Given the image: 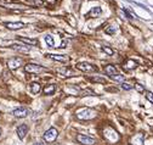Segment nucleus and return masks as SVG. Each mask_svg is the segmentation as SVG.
<instances>
[{"mask_svg": "<svg viewBox=\"0 0 153 145\" xmlns=\"http://www.w3.org/2000/svg\"><path fill=\"white\" fill-rule=\"evenodd\" d=\"M96 116H97V112L92 109H81V110H79V111H76V113H75L76 118L81 120V121L94 120Z\"/></svg>", "mask_w": 153, "mask_h": 145, "instance_id": "f257e3e1", "label": "nucleus"}, {"mask_svg": "<svg viewBox=\"0 0 153 145\" xmlns=\"http://www.w3.org/2000/svg\"><path fill=\"white\" fill-rule=\"evenodd\" d=\"M57 137H58V130H57L56 128L51 127V128H49L46 132L44 133L43 139H44V141H46V143H54L55 140L57 139Z\"/></svg>", "mask_w": 153, "mask_h": 145, "instance_id": "f03ea898", "label": "nucleus"}, {"mask_svg": "<svg viewBox=\"0 0 153 145\" xmlns=\"http://www.w3.org/2000/svg\"><path fill=\"white\" fill-rule=\"evenodd\" d=\"M105 138L108 140V141H111V143H115V141H118L119 140V134L117 133V130L114 129V128H112V127H107L106 129H105Z\"/></svg>", "mask_w": 153, "mask_h": 145, "instance_id": "7ed1b4c3", "label": "nucleus"}, {"mask_svg": "<svg viewBox=\"0 0 153 145\" xmlns=\"http://www.w3.org/2000/svg\"><path fill=\"white\" fill-rule=\"evenodd\" d=\"M76 70H79L81 72H97V66L89 64V62H79L75 65Z\"/></svg>", "mask_w": 153, "mask_h": 145, "instance_id": "20e7f679", "label": "nucleus"}, {"mask_svg": "<svg viewBox=\"0 0 153 145\" xmlns=\"http://www.w3.org/2000/svg\"><path fill=\"white\" fill-rule=\"evenodd\" d=\"M76 140L83 145H95L96 144V139L92 137H89L85 134H78L76 135Z\"/></svg>", "mask_w": 153, "mask_h": 145, "instance_id": "39448f33", "label": "nucleus"}, {"mask_svg": "<svg viewBox=\"0 0 153 145\" xmlns=\"http://www.w3.org/2000/svg\"><path fill=\"white\" fill-rule=\"evenodd\" d=\"M46 68L41 65H35V64H27L24 66V71L28 73H39L41 71H45Z\"/></svg>", "mask_w": 153, "mask_h": 145, "instance_id": "423d86ee", "label": "nucleus"}, {"mask_svg": "<svg viewBox=\"0 0 153 145\" xmlns=\"http://www.w3.org/2000/svg\"><path fill=\"white\" fill-rule=\"evenodd\" d=\"M22 65H23V59L21 57H11L8 60V66L10 70H17Z\"/></svg>", "mask_w": 153, "mask_h": 145, "instance_id": "0eeeda50", "label": "nucleus"}, {"mask_svg": "<svg viewBox=\"0 0 153 145\" xmlns=\"http://www.w3.org/2000/svg\"><path fill=\"white\" fill-rule=\"evenodd\" d=\"M12 115L15 116V117H17V118H23V117H27V116L29 115V110L27 109V107L21 106V107H18V109L13 110Z\"/></svg>", "mask_w": 153, "mask_h": 145, "instance_id": "6e6552de", "label": "nucleus"}, {"mask_svg": "<svg viewBox=\"0 0 153 145\" xmlns=\"http://www.w3.org/2000/svg\"><path fill=\"white\" fill-rule=\"evenodd\" d=\"M46 57L51 59L54 61H60V62H68L69 60L67 55H56V54H46Z\"/></svg>", "mask_w": 153, "mask_h": 145, "instance_id": "1a4fd4ad", "label": "nucleus"}, {"mask_svg": "<svg viewBox=\"0 0 153 145\" xmlns=\"http://www.w3.org/2000/svg\"><path fill=\"white\" fill-rule=\"evenodd\" d=\"M16 132H17V135L19 139H23L27 135V133H28V126H27V124H21V126L17 127Z\"/></svg>", "mask_w": 153, "mask_h": 145, "instance_id": "9d476101", "label": "nucleus"}, {"mask_svg": "<svg viewBox=\"0 0 153 145\" xmlns=\"http://www.w3.org/2000/svg\"><path fill=\"white\" fill-rule=\"evenodd\" d=\"M5 26H6V28L12 29V31H16V29L23 28V27H24V23H22V22H6Z\"/></svg>", "mask_w": 153, "mask_h": 145, "instance_id": "9b49d317", "label": "nucleus"}, {"mask_svg": "<svg viewBox=\"0 0 153 145\" xmlns=\"http://www.w3.org/2000/svg\"><path fill=\"white\" fill-rule=\"evenodd\" d=\"M10 48H11V49H13V50L21 51V53H28L31 50V48L28 45H22V44H11Z\"/></svg>", "mask_w": 153, "mask_h": 145, "instance_id": "f8f14e48", "label": "nucleus"}, {"mask_svg": "<svg viewBox=\"0 0 153 145\" xmlns=\"http://www.w3.org/2000/svg\"><path fill=\"white\" fill-rule=\"evenodd\" d=\"M58 73L62 74L63 77H73V76H75V72L73 70H71L69 67H62V68H60Z\"/></svg>", "mask_w": 153, "mask_h": 145, "instance_id": "ddd939ff", "label": "nucleus"}, {"mask_svg": "<svg viewBox=\"0 0 153 145\" xmlns=\"http://www.w3.org/2000/svg\"><path fill=\"white\" fill-rule=\"evenodd\" d=\"M131 145H143V134L142 133H138L135 137L131 138L130 140Z\"/></svg>", "mask_w": 153, "mask_h": 145, "instance_id": "4468645a", "label": "nucleus"}, {"mask_svg": "<svg viewBox=\"0 0 153 145\" xmlns=\"http://www.w3.org/2000/svg\"><path fill=\"white\" fill-rule=\"evenodd\" d=\"M101 13H102V9L100 6H96V8H92L86 13V16L88 17H99V16H101Z\"/></svg>", "mask_w": 153, "mask_h": 145, "instance_id": "2eb2a0df", "label": "nucleus"}, {"mask_svg": "<svg viewBox=\"0 0 153 145\" xmlns=\"http://www.w3.org/2000/svg\"><path fill=\"white\" fill-rule=\"evenodd\" d=\"M105 72L109 76V77H113V76H115V74L119 73V72H118V70H117V67L113 66V65H107V66L105 67Z\"/></svg>", "mask_w": 153, "mask_h": 145, "instance_id": "dca6fc26", "label": "nucleus"}, {"mask_svg": "<svg viewBox=\"0 0 153 145\" xmlns=\"http://www.w3.org/2000/svg\"><path fill=\"white\" fill-rule=\"evenodd\" d=\"M56 84H46L45 87H44V94L45 95H52V94H55V92H56Z\"/></svg>", "mask_w": 153, "mask_h": 145, "instance_id": "f3484780", "label": "nucleus"}, {"mask_svg": "<svg viewBox=\"0 0 153 145\" xmlns=\"http://www.w3.org/2000/svg\"><path fill=\"white\" fill-rule=\"evenodd\" d=\"M18 40L23 41L27 45H32V46H37L38 45V40L37 39H31V38H26V37H18Z\"/></svg>", "mask_w": 153, "mask_h": 145, "instance_id": "a211bd4d", "label": "nucleus"}, {"mask_svg": "<svg viewBox=\"0 0 153 145\" xmlns=\"http://www.w3.org/2000/svg\"><path fill=\"white\" fill-rule=\"evenodd\" d=\"M31 92H32V94H34V95H37V94H39V93L41 92V85H40L39 82H33V83H31Z\"/></svg>", "mask_w": 153, "mask_h": 145, "instance_id": "6ab92c4d", "label": "nucleus"}, {"mask_svg": "<svg viewBox=\"0 0 153 145\" xmlns=\"http://www.w3.org/2000/svg\"><path fill=\"white\" fill-rule=\"evenodd\" d=\"M26 1L28 3L29 5H32L33 8H41V6L45 5L44 0H26Z\"/></svg>", "mask_w": 153, "mask_h": 145, "instance_id": "aec40b11", "label": "nucleus"}, {"mask_svg": "<svg viewBox=\"0 0 153 145\" xmlns=\"http://www.w3.org/2000/svg\"><path fill=\"white\" fill-rule=\"evenodd\" d=\"M136 67H137V64L134 60H128L124 64V68H125V70H134V68H136Z\"/></svg>", "mask_w": 153, "mask_h": 145, "instance_id": "412c9836", "label": "nucleus"}, {"mask_svg": "<svg viewBox=\"0 0 153 145\" xmlns=\"http://www.w3.org/2000/svg\"><path fill=\"white\" fill-rule=\"evenodd\" d=\"M44 39H45V41H46V44H47L49 48H54L55 46V41H54V38L51 36H49V34H47V36H45Z\"/></svg>", "mask_w": 153, "mask_h": 145, "instance_id": "4be33fe9", "label": "nucleus"}, {"mask_svg": "<svg viewBox=\"0 0 153 145\" xmlns=\"http://www.w3.org/2000/svg\"><path fill=\"white\" fill-rule=\"evenodd\" d=\"M113 81H115V82H119V83H124L125 82V77L123 74H120V73H118V74H115V76H113V77H111Z\"/></svg>", "mask_w": 153, "mask_h": 145, "instance_id": "5701e85b", "label": "nucleus"}, {"mask_svg": "<svg viewBox=\"0 0 153 145\" xmlns=\"http://www.w3.org/2000/svg\"><path fill=\"white\" fill-rule=\"evenodd\" d=\"M102 50L103 51H105L107 55H108V56H112V55L114 54V50L112 49V48H109V46H106V45H103L102 46Z\"/></svg>", "mask_w": 153, "mask_h": 145, "instance_id": "b1692460", "label": "nucleus"}, {"mask_svg": "<svg viewBox=\"0 0 153 145\" xmlns=\"http://www.w3.org/2000/svg\"><path fill=\"white\" fill-rule=\"evenodd\" d=\"M90 81H92V82H99V83H106V78H102V77H99V76H96V77H90L89 78Z\"/></svg>", "mask_w": 153, "mask_h": 145, "instance_id": "393cba45", "label": "nucleus"}, {"mask_svg": "<svg viewBox=\"0 0 153 145\" xmlns=\"http://www.w3.org/2000/svg\"><path fill=\"white\" fill-rule=\"evenodd\" d=\"M117 32V27L115 26H109L108 28H106V33L109 34V36H112V34H114Z\"/></svg>", "mask_w": 153, "mask_h": 145, "instance_id": "a878e982", "label": "nucleus"}, {"mask_svg": "<svg viewBox=\"0 0 153 145\" xmlns=\"http://www.w3.org/2000/svg\"><path fill=\"white\" fill-rule=\"evenodd\" d=\"M81 96H85V95H95V92L92 89H84L81 93H80Z\"/></svg>", "mask_w": 153, "mask_h": 145, "instance_id": "bb28decb", "label": "nucleus"}, {"mask_svg": "<svg viewBox=\"0 0 153 145\" xmlns=\"http://www.w3.org/2000/svg\"><path fill=\"white\" fill-rule=\"evenodd\" d=\"M122 88L124 89V90H130V89H133V88H134V85H131L130 83L124 82V83H122Z\"/></svg>", "mask_w": 153, "mask_h": 145, "instance_id": "cd10ccee", "label": "nucleus"}, {"mask_svg": "<svg viewBox=\"0 0 153 145\" xmlns=\"http://www.w3.org/2000/svg\"><path fill=\"white\" fill-rule=\"evenodd\" d=\"M135 89L138 93H145V88H143L142 84H140V83H136V84H135Z\"/></svg>", "mask_w": 153, "mask_h": 145, "instance_id": "c85d7f7f", "label": "nucleus"}, {"mask_svg": "<svg viewBox=\"0 0 153 145\" xmlns=\"http://www.w3.org/2000/svg\"><path fill=\"white\" fill-rule=\"evenodd\" d=\"M146 99L153 104V93L152 92H146Z\"/></svg>", "mask_w": 153, "mask_h": 145, "instance_id": "c756f323", "label": "nucleus"}, {"mask_svg": "<svg viewBox=\"0 0 153 145\" xmlns=\"http://www.w3.org/2000/svg\"><path fill=\"white\" fill-rule=\"evenodd\" d=\"M123 11H124V13H125V15H127V17H128V18H134V17H135V15H134V13H131L129 10H127V9H123Z\"/></svg>", "mask_w": 153, "mask_h": 145, "instance_id": "7c9ffc66", "label": "nucleus"}, {"mask_svg": "<svg viewBox=\"0 0 153 145\" xmlns=\"http://www.w3.org/2000/svg\"><path fill=\"white\" fill-rule=\"evenodd\" d=\"M33 145H46L45 143H40V141H37V143H34Z\"/></svg>", "mask_w": 153, "mask_h": 145, "instance_id": "2f4dec72", "label": "nucleus"}, {"mask_svg": "<svg viewBox=\"0 0 153 145\" xmlns=\"http://www.w3.org/2000/svg\"><path fill=\"white\" fill-rule=\"evenodd\" d=\"M66 46V41H62V45H61V48H65Z\"/></svg>", "mask_w": 153, "mask_h": 145, "instance_id": "473e14b6", "label": "nucleus"}, {"mask_svg": "<svg viewBox=\"0 0 153 145\" xmlns=\"http://www.w3.org/2000/svg\"><path fill=\"white\" fill-rule=\"evenodd\" d=\"M0 135H1V128H0Z\"/></svg>", "mask_w": 153, "mask_h": 145, "instance_id": "72a5a7b5", "label": "nucleus"}]
</instances>
